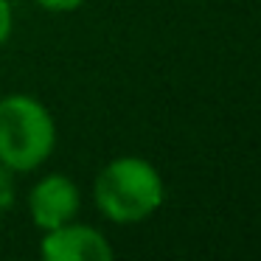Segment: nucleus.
Masks as SVG:
<instances>
[{
    "label": "nucleus",
    "instance_id": "obj_1",
    "mask_svg": "<svg viewBox=\"0 0 261 261\" xmlns=\"http://www.w3.org/2000/svg\"><path fill=\"white\" fill-rule=\"evenodd\" d=\"M93 199L101 216L115 225L143 222L163 205L166 186L149 160L124 154L104 166L93 180Z\"/></svg>",
    "mask_w": 261,
    "mask_h": 261
},
{
    "label": "nucleus",
    "instance_id": "obj_2",
    "mask_svg": "<svg viewBox=\"0 0 261 261\" xmlns=\"http://www.w3.org/2000/svg\"><path fill=\"white\" fill-rule=\"evenodd\" d=\"M57 146V124L42 101L25 93L0 98V163L17 174L34 171Z\"/></svg>",
    "mask_w": 261,
    "mask_h": 261
},
{
    "label": "nucleus",
    "instance_id": "obj_3",
    "mask_svg": "<svg viewBox=\"0 0 261 261\" xmlns=\"http://www.w3.org/2000/svg\"><path fill=\"white\" fill-rule=\"evenodd\" d=\"M40 255L45 261H110L113 244L101 230L79 222H65L54 230H42Z\"/></svg>",
    "mask_w": 261,
    "mask_h": 261
},
{
    "label": "nucleus",
    "instance_id": "obj_4",
    "mask_svg": "<svg viewBox=\"0 0 261 261\" xmlns=\"http://www.w3.org/2000/svg\"><path fill=\"white\" fill-rule=\"evenodd\" d=\"M79 188L65 174H45L34 182L29 194V214L40 230H54V227L73 222L79 214Z\"/></svg>",
    "mask_w": 261,
    "mask_h": 261
},
{
    "label": "nucleus",
    "instance_id": "obj_5",
    "mask_svg": "<svg viewBox=\"0 0 261 261\" xmlns=\"http://www.w3.org/2000/svg\"><path fill=\"white\" fill-rule=\"evenodd\" d=\"M14 199H17V186H14V171L9 166L0 163V216L12 211Z\"/></svg>",
    "mask_w": 261,
    "mask_h": 261
},
{
    "label": "nucleus",
    "instance_id": "obj_6",
    "mask_svg": "<svg viewBox=\"0 0 261 261\" xmlns=\"http://www.w3.org/2000/svg\"><path fill=\"white\" fill-rule=\"evenodd\" d=\"M12 25H14L12 3H9V0H0V45L12 37Z\"/></svg>",
    "mask_w": 261,
    "mask_h": 261
},
{
    "label": "nucleus",
    "instance_id": "obj_7",
    "mask_svg": "<svg viewBox=\"0 0 261 261\" xmlns=\"http://www.w3.org/2000/svg\"><path fill=\"white\" fill-rule=\"evenodd\" d=\"M37 6H42L45 12H57V14H65V12H73L79 9L85 0H34Z\"/></svg>",
    "mask_w": 261,
    "mask_h": 261
}]
</instances>
